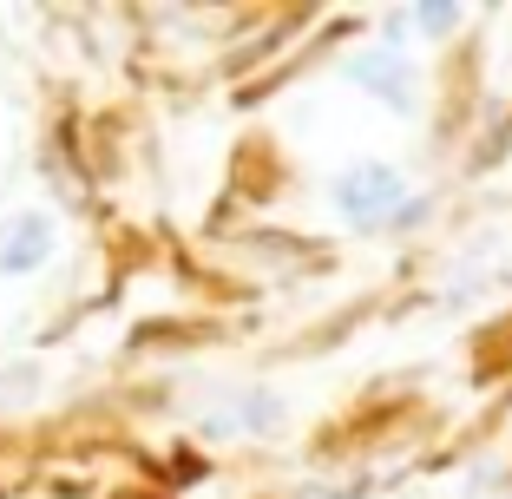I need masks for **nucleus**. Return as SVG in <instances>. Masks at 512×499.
<instances>
[{
	"instance_id": "obj_1",
	"label": "nucleus",
	"mask_w": 512,
	"mask_h": 499,
	"mask_svg": "<svg viewBox=\"0 0 512 499\" xmlns=\"http://www.w3.org/2000/svg\"><path fill=\"white\" fill-rule=\"evenodd\" d=\"M46 250H53L46 217H14V224H7V237H0V270H33Z\"/></svg>"
}]
</instances>
